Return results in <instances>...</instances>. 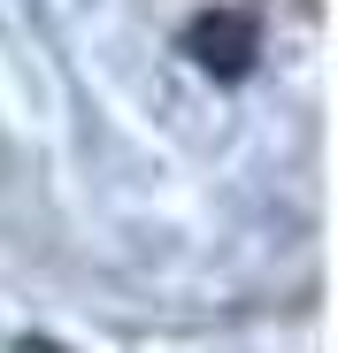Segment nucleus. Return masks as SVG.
<instances>
[{"instance_id": "1", "label": "nucleus", "mask_w": 338, "mask_h": 353, "mask_svg": "<svg viewBox=\"0 0 338 353\" xmlns=\"http://www.w3.org/2000/svg\"><path fill=\"white\" fill-rule=\"evenodd\" d=\"M185 54H192L208 77L239 85V77H254V62H261V23L239 16V8H208V16L185 23Z\"/></svg>"}]
</instances>
